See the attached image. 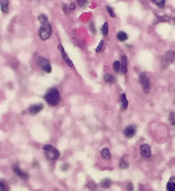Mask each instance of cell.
<instances>
[{"instance_id": "6da1fadb", "label": "cell", "mask_w": 175, "mask_h": 191, "mask_svg": "<svg viewBox=\"0 0 175 191\" xmlns=\"http://www.w3.org/2000/svg\"><path fill=\"white\" fill-rule=\"evenodd\" d=\"M44 99L50 106H57L60 101H61V94H60V91L56 88H52L44 96Z\"/></svg>"}, {"instance_id": "7a4b0ae2", "label": "cell", "mask_w": 175, "mask_h": 191, "mask_svg": "<svg viewBox=\"0 0 175 191\" xmlns=\"http://www.w3.org/2000/svg\"><path fill=\"white\" fill-rule=\"evenodd\" d=\"M44 153H45V156H46L48 160H57L60 157V152H58L57 148L53 146V145H45L43 147Z\"/></svg>"}, {"instance_id": "3957f363", "label": "cell", "mask_w": 175, "mask_h": 191, "mask_svg": "<svg viewBox=\"0 0 175 191\" xmlns=\"http://www.w3.org/2000/svg\"><path fill=\"white\" fill-rule=\"evenodd\" d=\"M38 35H39L42 41H47L51 37V35H52V26H51V24L47 23L42 25V27L38 30Z\"/></svg>"}, {"instance_id": "277c9868", "label": "cell", "mask_w": 175, "mask_h": 191, "mask_svg": "<svg viewBox=\"0 0 175 191\" xmlns=\"http://www.w3.org/2000/svg\"><path fill=\"white\" fill-rule=\"evenodd\" d=\"M139 83L141 85V88H143V91L144 93H148L150 91V82H149V79L147 74L146 73H141L139 75Z\"/></svg>"}, {"instance_id": "5b68a950", "label": "cell", "mask_w": 175, "mask_h": 191, "mask_svg": "<svg viewBox=\"0 0 175 191\" xmlns=\"http://www.w3.org/2000/svg\"><path fill=\"white\" fill-rule=\"evenodd\" d=\"M175 59V52L172 50L167 51L166 53L164 54L163 57H162V65H163V68L165 66H168Z\"/></svg>"}, {"instance_id": "8992f818", "label": "cell", "mask_w": 175, "mask_h": 191, "mask_svg": "<svg viewBox=\"0 0 175 191\" xmlns=\"http://www.w3.org/2000/svg\"><path fill=\"white\" fill-rule=\"evenodd\" d=\"M38 64H39V66H41L45 72H47V73H51V72H52L51 63L48 62V60L45 59V57H39V59H38Z\"/></svg>"}, {"instance_id": "52a82bcc", "label": "cell", "mask_w": 175, "mask_h": 191, "mask_svg": "<svg viewBox=\"0 0 175 191\" xmlns=\"http://www.w3.org/2000/svg\"><path fill=\"white\" fill-rule=\"evenodd\" d=\"M140 154L143 156L144 159H150V156H152V150H150V147L149 145L147 144H143L140 146Z\"/></svg>"}, {"instance_id": "ba28073f", "label": "cell", "mask_w": 175, "mask_h": 191, "mask_svg": "<svg viewBox=\"0 0 175 191\" xmlns=\"http://www.w3.org/2000/svg\"><path fill=\"white\" fill-rule=\"evenodd\" d=\"M135 134H136V126H134V125H129L123 130V135L127 138L134 137Z\"/></svg>"}, {"instance_id": "9c48e42d", "label": "cell", "mask_w": 175, "mask_h": 191, "mask_svg": "<svg viewBox=\"0 0 175 191\" xmlns=\"http://www.w3.org/2000/svg\"><path fill=\"white\" fill-rule=\"evenodd\" d=\"M121 68H120V73L121 74H126L127 73V70H128V59H127V56L126 55H123L121 56Z\"/></svg>"}, {"instance_id": "30bf717a", "label": "cell", "mask_w": 175, "mask_h": 191, "mask_svg": "<svg viewBox=\"0 0 175 191\" xmlns=\"http://www.w3.org/2000/svg\"><path fill=\"white\" fill-rule=\"evenodd\" d=\"M58 50L61 51V54H62V56H63V61H64L65 63H66V64L69 65V66H71V68H73V66H74V65H73L72 61H71V60H70V57H69V56H67V54L65 53L64 48H63V46H62L61 44L58 45Z\"/></svg>"}, {"instance_id": "8fae6325", "label": "cell", "mask_w": 175, "mask_h": 191, "mask_svg": "<svg viewBox=\"0 0 175 191\" xmlns=\"http://www.w3.org/2000/svg\"><path fill=\"white\" fill-rule=\"evenodd\" d=\"M42 109H43V105L42 103H36V105H33V106L29 107L27 111L30 115H37Z\"/></svg>"}, {"instance_id": "7c38bea8", "label": "cell", "mask_w": 175, "mask_h": 191, "mask_svg": "<svg viewBox=\"0 0 175 191\" xmlns=\"http://www.w3.org/2000/svg\"><path fill=\"white\" fill-rule=\"evenodd\" d=\"M12 170H14L15 173L17 174V176H19L20 179H23V180H27V179H28V174H27L26 172H24L23 170H20V169L18 168L17 165H14V166H12Z\"/></svg>"}, {"instance_id": "4fadbf2b", "label": "cell", "mask_w": 175, "mask_h": 191, "mask_svg": "<svg viewBox=\"0 0 175 191\" xmlns=\"http://www.w3.org/2000/svg\"><path fill=\"white\" fill-rule=\"evenodd\" d=\"M167 191H175V176H171L166 184Z\"/></svg>"}, {"instance_id": "5bb4252c", "label": "cell", "mask_w": 175, "mask_h": 191, "mask_svg": "<svg viewBox=\"0 0 175 191\" xmlns=\"http://www.w3.org/2000/svg\"><path fill=\"white\" fill-rule=\"evenodd\" d=\"M100 154H101V157L105 160H110L111 159V154H110V151H109L108 147H105V148H102L101 152H100Z\"/></svg>"}, {"instance_id": "9a60e30c", "label": "cell", "mask_w": 175, "mask_h": 191, "mask_svg": "<svg viewBox=\"0 0 175 191\" xmlns=\"http://www.w3.org/2000/svg\"><path fill=\"white\" fill-rule=\"evenodd\" d=\"M0 6H1V11L3 14H8V0H0Z\"/></svg>"}, {"instance_id": "2e32d148", "label": "cell", "mask_w": 175, "mask_h": 191, "mask_svg": "<svg viewBox=\"0 0 175 191\" xmlns=\"http://www.w3.org/2000/svg\"><path fill=\"white\" fill-rule=\"evenodd\" d=\"M117 39H119L120 42H125L128 39V35H127L125 32L120 30V32L117 33Z\"/></svg>"}, {"instance_id": "e0dca14e", "label": "cell", "mask_w": 175, "mask_h": 191, "mask_svg": "<svg viewBox=\"0 0 175 191\" xmlns=\"http://www.w3.org/2000/svg\"><path fill=\"white\" fill-rule=\"evenodd\" d=\"M110 185H111V180L110 179H103L100 182V187L103 189H109L110 188Z\"/></svg>"}, {"instance_id": "ac0fdd59", "label": "cell", "mask_w": 175, "mask_h": 191, "mask_svg": "<svg viewBox=\"0 0 175 191\" xmlns=\"http://www.w3.org/2000/svg\"><path fill=\"white\" fill-rule=\"evenodd\" d=\"M120 99H121V107H123V109L128 108V100H127V98H126L125 93L120 94Z\"/></svg>"}, {"instance_id": "d6986e66", "label": "cell", "mask_w": 175, "mask_h": 191, "mask_svg": "<svg viewBox=\"0 0 175 191\" xmlns=\"http://www.w3.org/2000/svg\"><path fill=\"white\" fill-rule=\"evenodd\" d=\"M103 79H105V82H108V83H114L116 82V78H114L112 74H105V76H103Z\"/></svg>"}, {"instance_id": "ffe728a7", "label": "cell", "mask_w": 175, "mask_h": 191, "mask_svg": "<svg viewBox=\"0 0 175 191\" xmlns=\"http://www.w3.org/2000/svg\"><path fill=\"white\" fill-rule=\"evenodd\" d=\"M101 32H102V34H103V36L108 35V33H109V23H107V21H105V23L102 25Z\"/></svg>"}, {"instance_id": "44dd1931", "label": "cell", "mask_w": 175, "mask_h": 191, "mask_svg": "<svg viewBox=\"0 0 175 191\" xmlns=\"http://www.w3.org/2000/svg\"><path fill=\"white\" fill-rule=\"evenodd\" d=\"M105 42L102 39V41H100L99 45H98V47L96 48V53H101L102 51L105 50Z\"/></svg>"}, {"instance_id": "7402d4cb", "label": "cell", "mask_w": 175, "mask_h": 191, "mask_svg": "<svg viewBox=\"0 0 175 191\" xmlns=\"http://www.w3.org/2000/svg\"><path fill=\"white\" fill-rule=\"evenodd\" d=\"M38 21L42 24V25H44V24H47L48 23V18H47L46 15H44V14H42V15L38 16Z\"/></svg>"}, {"instance_id": "603a6c76", "label": "cell", "mask_w": 175, "mask_h": 191, "mask_svg": "<svg viewBox=\"0 0 175 191\" xmlns=\"http://www.w3.org/2000/svg\"><path fill=\"white\" fill-rule=\"evenodd\" d=\"M152 1L155 3V5H157L159 8H164V6H165V1H166V0H152Z\"/></svg>"}, {"instance_id": "cb8c5ba5", "label": "cell", "mask_w": 175, "mask_h": 191, "mask_svg": "<svg viewBox=\"0 0 175 191\" xmlns=\"http://www.w3.org/2000/svg\"><path fill=\"white\" fill-rule=\"evenodd\" d=\"M120 68H121V62L114 61V70L116 71V72H120Z\"/></svg>"}, {"instance_id": "d4e9b609", "label": "cell", "mask_w": 175, "mask_h": 191, "mask_svg": "<svg viewBox=\"0 0 175 191\" xmlns=\"http://www.w3.org/2000/svg\"><path fill=\"white\" fill-rule=\"evenodd\" d=\"M119 166H120V169H127L129 166V164L127 163V161H126L125 159H121L120 160Z\"/></svg>"}, {"instance_id": "484cf974", "label": "cell", "mask_w": 175, "mask_h": 191, "mask_svg": "<svg viewBox=\"0 0 175 191\" xmlns=\"http://www.w3.org/2000/svg\"><path fill=\"white\" fill-rule=\"evenodd\" d=\"M0 191H8V184H7L6 181L0 182Z\"/></svg>"}, {"instance_id": "4316f807", "label": "cell", "mask_w": 175, "mask_h": 191, "mask_svg": "<svg viewBox=\"0 0 175 191\" xmlns=\"http://www.w3.org/2000/svg\"><path fill=\"white\" fill-rule=\"evenodd\" d=\"M105 9H107V11L109 12V15H110L111 17H112V18L116 17V14H114V11L112 10V8H111L110 6H107V7H105Z\"/></svg>"}, {"instance_id": "83f0119b", "label": "cell", "mask_w": 175, "mask_h": 191, "mask_svg": "<svg viewBox=\"0 0 175 191\" xmlns=\"http://www.w3.org/2000/svg\"><path fill=\"white\" fill-rule=\"evenodd\" d=\"M76 3H78V6H80V7H85L88 3V0H76Z\"/></svg>"}, {"instance_id": "f1b7e54d", "label": "cell", "mask_w": 175, "mask_h": 191, "mask_svg": "<svg viewBox=\"0 0 175 191\" xmlns=\"http://www.w3.org/2000/svg\"><path fill=\"white\" fill-rule=\"evenodd\" d=\"M169 121H171L172 125L175 126V112H172V114L169 115Z\"/></svg>"}, {"instance_id": "f546056e", "label": "cell", "mask_w": 175, "mask_h": 191, "mask_svg": "<svg viewBox=\"0 0 175 191\" xmlns=\"http://www.w3.org/2000/svg\"><path fill=\"white\" fill-rule=\"evenodd\" d=\"M127 190H128V191H132V190H134V187H132V183H131V182L127 183Z\"/></svg>"}, {"instance_id": "4dcf8cb0", "label": "cell", "mask_w": 175, "mask_h": 191, "mask_svg": "<svg viewBox=\"0 0 175 191\" xmlns=\"http://www.w3.org/2000/svg\"><path fill=\"white\" fill-rule=\"evenodd\" d=\"M70 9H71V10H74V9H75V3H74V2L71 3V5H70Z\"/></svg>"}, {"instance_id": "1f68e13d", "label": "cell", "mask_w": 175, "mask_h": 191, "mask_svg": "<svg viewBox=\"0 0 175 191\" xmlns=\"http://www.w3.org/2000/svg\"><path fill=\"white\" fill-rule=\"evenodd\" d=\"M90 28H91V30H92V32H93V34H94V33H96V27H94V25H93V24H91Z\"/></svg>"}, {"instance_id": "d6a6232c", "label": "cell", "mask_w": 175, "mask_h": 191, "mask_svg": "<svg viewBox=\"0 0 175 191\" xmlns=\"http://www.w3.org/2000/svg\"><path fill=\"white\" fill-rule=\"evenodd\" d=\"M67 169H69V164H64L63 166H62V170H63V171L67 170Z\"/></svg>"}, {"instance_id": "836d02e7", "label": "cell", "mask_w": 175, "mask_h": 191, "mask_svg": "<svg viewBox=\"0 0 175 191\" xmlns=\"http://www.w3.org/2000/svg\"><path fill=\"white\" fill-rule=\"evenodd\" d=\"M63 11H64L65 14L67 12V7H66V5H63Z\"/></svg>"}]
</instances>
